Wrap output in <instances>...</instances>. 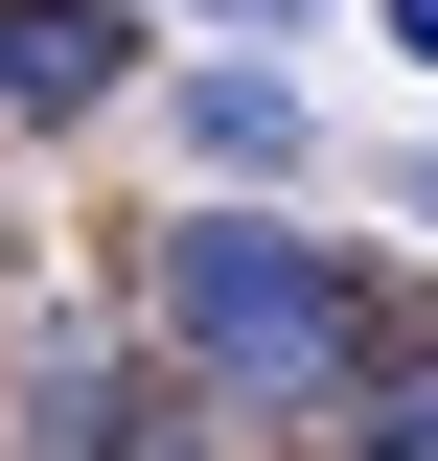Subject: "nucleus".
Segmentation results:
<instances>
[{
	"label": "nucleus",
	"mask_w": 438,
	"mask_h": 461,
	"mask_svg": "<svg viewBox=\"0 0 438 461\" xmlns=\"http://www.w3.org/2000/svg\"><path fill=\"white\" fill-rule=\"evenodd\" d=\"M139 323H162L231 415H346L370 393V300H346L324 230H277V208H185L162 254H139Z\"/></svg>",
	"instance_id": "obj_1"
},
{
	"label": "nucleus",
	"mask_w": 438,
	"mask_h": 461,
	"mask_svg": "<svg viewBox=\"0 0 438 461\" xmlns=\"http://www.w3.org/2000/svg\"><path fill=\"white\" fill-rule=\"evenodd\" d=\"M0 438L23 461H208V369L162 323H69V346H23V415Z\"/></svg>",
	"instance_id": "obj_2"
},
{
	"label": "nucleus",
	"mask_w": 438,
	"mask_h": 461,
	"mask_svg": "<svg viewBox=\"0 0 438 461\" xmlns=\"http://www.w3.org/2000/svg\"><path fill=\"white\" fill-rule=\"evenodd\" d=\"M115 93H139V0H0V115L23 139H69Z\"/></svg>",
	"instance_id": "obj_3"
},
{
	"label": "nucleus",
	"mask_w": 438,
	"mask_h": 461,
	"mask_svg": "<svg viewBox=\"0 0 438 461\" xmlns=\"http://www.w3.org/2000/svg\"><path fill=\"white\" fill-rule=\"evenodd\" d=\"M185 139H208V162H300V93H277V69H185Z\"/></svg>",
	"instance_id": "obj_4"
},
{
	"label": "nucleus",
	"mask_w": 438,
	"mask_h": 461,
	"mask_svg": "<svg viewBox=\"0 0 438 461\" xmlns=\"http://www.w3.org/2000/svg\"><path fill=\"white\" fill-rule=\"evenodd\" d=\"M346 461H438V346H370V393H346Z\"/></svg>",
	"instance_id": "obj_5"
},
{
	"label": "nucleus",
	"mask_w": 438,
	"mask_h": 461,
	"mask_svg": "<svg viewBox=\"0 0 438 461\" xmlns=\"http://www.w3.org/2000/svg\"><path fill=\"white\" fill-rule=\"evenodd\" d=\"M162 23H254V47H300V23H324V0H162Z\"/></svg>",
	"instance_id": "obj_6"
},
{
	"label": "nucleus",
	"mask_w": 438,
	"mask_h": 461,
	"mask_svg": "<svg viewBox=\"0 0 438 461\" xmlns=\"http://www.w3.org/2000/svg\"><path fill=\"white\" fill-rule=\"evenodd\" d=\"M392 47H415V69H438V0H392Z\"/></svg>",
	"instance_id": "obj_7"
}]
</instances>
